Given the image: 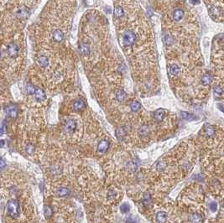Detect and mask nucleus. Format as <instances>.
<instances>
[{
    "mask_svg": "<svg viewBox=\"0 0 224 223\" xmlns=\"http://www.w3.org/2000/svg\"><path fill=\"white\" fill-rule=\"evenodd\" d=\"M137 35L132 30H125L122 35V43L124 46L125 47H130L134 45L136 42Z\"/></svg>",
    "mask_w": 224,
    "mask_h": 223,
    "instance_id": "obj_1",
    "label": "nucleus"
},
{
    "mask_svg": "<svg viewBox=\"0 0 224 223\" xmlns=\"http://www.w3.org/2000/svg\"><path fill=\"white\" fill-rule=\"evenodd\" d=\"M8 215L11 217H18L20 216V203L17 200L12 199L8 201L6 205Z\"/></svg>",
    "mask_w": 224,
    "mask_h": 223,
    "instance_id": "obj_2",
    "label": "nucleus"
},
{
    "mask_svg": "<svg viewBox=\"0 0 224 223\" xmlns=\"http://www.w3.org/2000/svg\"><path fill=\"white\" fill-rule=\"evenodd\" d=\"M19 51H20L19 46L16 44H14V43H10V45H8V47H7L8 55L10 56L11 58H15L19 55Z\"/></svg>",
    "mask_w": 224,
    "mask_h": 223,
    "instance_id": "obj_3",
    "label": "nucleus"
},
{
    "mask_svg": "<svg viewBox=\"0 0 224 223\" xmlns=\"http://www.w3.org/2000/svg\"><path fill=\"white\" fill-rule=\"evenodd\" d=\"M77 127V123L76 121H74L73 119H69L67 120L65 124H64V127H63V129L66 133L67 134H70V133H72L75 131Z\"/></svg>",
    "mask_w": 224,
    "mask_h": 223,
    "instance_id": "obj_4",
    "label": "nucleus"
},
{
    "mask_svg": "<svg viewBox=\"0 0 224 223\" xmlns=\"http://www.w3.org/2000/svg\"><path fill=\"white\" fill-rule=\"evenodd\" d=\"M6 113L11 117V118H16L18 116V108L15 105H10L6 107L5 109Z\"/></svg>",
    "mask_w": 224,
    "mask_h": 223,
    "instance_id": "obj_5",
    "label": "nucleus"
},
{
    "mask_svg": "<svg viewBox=\"0 0 224 223\" xmlns=\"http://www.w3.org/2000/svg\"><path fill=\"white\" fill-rule=\"evenodd\" d=\"M165 116H166V112L164 109H161V108L156 110L154 113V118L157 123H160L161 121H163Z\"/></svg>",
    "mask_w": 224,
    "mask_h": 223,
    "instance_id": "obj_6",
    "label": "nucleus"
},
{
    "mask_svg": "<svg viewBox=\"0 0 224 223\" xmlns=\"http://www.w3.org/2000/svg\"><path fill=\"white\" fill-rule=\"evenodd\" d=\"M108 148H109V142L107 140H102L98 144V150L99 153L103 154L108 149Z\"/></svg>",
    "mask_w": 224,
    "mask_h": 223,
    "instance_id": "obj_7",
    "label": "nucleus"
},
{
    "mask_svg": "<svg viewBox=\"0 0 224 223\" xmlns=\"http://www.w3.org/2000/svg\"><path fill=\"white\" fill-rule=\"evenodd\" d=\"M34 96L38 102H43L46 98V95H45V92L41 88H36V91H35V93Z\"/></svg>",
    "mask_w": 224,
    "mask_h": 223,
    "instance_id": "obj_8",
    "label": "nucleus"
},
{
    "mask_svg": "<svg viewBox=\"0 0 224 223\" xmlns=\"http://www.w3.org/2000/svg\"><path fill=\"white\" fill-rule=\"evenodd\" d=\"M56 194L57 196H60V197H66V196H68L69 195L71 194V190L67 187H60L56 190Z\"/></svg>",
    "mask_w": 224,
    "mask_h": 223,
    "instance_id": "obj_9",
    "label": "nucleus"
},
{
    "mask_svg": "<svg viewBox=\"0 0 224 223\" xmlns=\"http://www.w3.org/2000/svg\"><path fill=\"white\" fill-rule=\"evenodd\" d=\"M64 33L60 29H56L53 32V39L56 42H61L64 39Z\"/></svg>",
    "mask_w": 224,
    "mask_h": 223,
    "instance_id": "obj_10",
    "label": "nucleus"
},
{
    "mask_svg": "<svg viewBox=\"0 0 224 223\" xmlns=\"http://www.w3.org/2000/svg\"><path fill=\"white\" fill-rule=\"evenodd\" d=\"M37 63L39 65V66L42 68H45L48 66L49 65V60L46 56H40L38 60H37Z\"/></svg>",
    "mask_w": 224,
    "mask_h": 223,
    "instance_id": "obj_11",
    "label": "nucleus"
},
{
    "mask_svg": "<svg viewBox=\"0 0 224 223\" xmlns=\"http://www.w3.org/2000/svg\"><path fill=\"white\" fill-rule=\"evenodd\" d=\"M116 98L118 102H123L126 100L127 98V93L126 92H124V90L122 89H119L116 92Z\"/></svg>",
    "mask_w": 224,
    "mask_h": 223,
    "instance_id": "obj_12",
    "label": "nucleus"
},
{
    "mask_svg": "<svg viewBox=\"0 0 224 223\" xmlns=\"http://www.w3.org/2000/svg\"><path fill=\"white\" fill-rule=\"evenodd\" d=\"M86 107V103L83 100L81 99H78L77 100L74 104H73V108L75 111H81V109H83L84 107Z\"/></svg>",
    "mask_w": 224,
    "mask_h": 223,
    "instance_id": "obj_13",
    "label": "nucleus"
},
{
    "mask_svg": "<svg viewBox=\"0 0 224 223\" xmlns=\"http://www.w3.org/2000/svg\"><path fill=\"white\" fill-rule=\"evenodd\" d=\"M173 20L175 21H180L183 17H184V11L181 9H177L173 12Z\"/></svg>",
    "mask_w": 224,
    "mask_h": 223,
    "instance_id": "obj_14",
    "label": "nucleus"
},
{
    "mask_svg": "<svg viewBox=\"0 0 224 223\" xmlns=\"http://www.w3.org/2000/svg\"><path fill=\"white\" fill-rule=\"evenodd\" d=\"M167 220V213L165 211H160L156 214V221L158 223H165Z\"/></svg>",
    "mask_w": 224,
    "mask_h": 223,
    "instance_id": "obj_15",
    "label": "nucleus"
},
{
    "mask_svg": "<svg viewBox=\"0 0 224 223\" xmlns=\"http://www.w3.org/2000/svg\"><path fill=\"white\" fill-rule=\"evenodd\" d=\"M212 77L211 74L209 73H206L205 74L204 76L202 77V80H201V82L203 86H208L211 82H212Z\"/></svg>",
    "mask_w": 224,
    "mask_h": 223,
    "instance_id": "obj_16",
    "label": "nucleus"
},
{
    "mask_svg": "<svg viewBox=\"0 0 224 223\" xmlns=\"http://www.w3.org/2000/svg\"><path fill=\"white\" fill-rule=\"evenodd\" d=\"M127 131L124 127H119L116 130V136L119 140H123L126 137Z\"/></svg>",
    "mask_w": 224,
    "mask_h": 223,
    "instance_id": "obj_17",
    "label": "nucleus"
},
{
    "mask_svg": "<svg viewBox=\"0 0 224 223\" xmlns=\"http://www.w3.org/2000/svg\"><path fill=\"white\" fill-rule=\"evenodd\" d=\"M114 15L115 17L117 18V19H121L124 16V10L123 9V7L117 5L115 7V9H114Z\"/></svg>",
    "mask_w": 224,
    "mask_h": 223,
    "instance_id": "obj_18",
    "label": "nucleus"
},
{
    "mask_svg": "<svg viewBox=\"0 0 224 223\" xmlns=\"http://www.w3.org/2000/svg\"><path fill=\"white\" fill-rule=\"evenodd\" d=\"M204 129H205V134L207 136L208 138H212V137L214 136L215 129L214 127H213L212 126L206 124V125L205 126Z\"/></svg>",
    "mask_w": 224,
    "mask_h": 223,
    "instance_id": "obj_19",
    "label": "nucleus"
},
{
    "mask_svg": "<svg viewBox=\"0 0 224 223\" xmlns=\"http://www.w3.org/2000/svg\"><path fill=\"white\" fill-rule=\"evenodd\" d=\"M80 52L83 55V56H88L90 53V47L88 46L87 44L85 43H81L79 46Z\"/></svg>",
    "mask_w": 224,
    "mask_h": 223,
    "instance_id": "obj_20",
    "label": "nucleus"
},
{
    "mask_svg": "<svg viewBox=\"0 0 224 223\" xmlns=\"http://www.w3.org/2000/svg\"><path fill=\"white\" fill-rule=\"evenodd\" d=\"M149 130L148 126H146V125L141 126L140 127V128L138 129V134L141 136V137L145 138V137L149 135Z\"/></svg>",
    "mask_w": 224,
    "mask_h": 223,
    "instance_id": "obj_21",
    "label": "nucleus"
},
{
    "mask_svg": "<svg viewBox=\"0 0 224 223\" xmlns=\"http://www.w3.org/2000/svg\"><path fill=\"white\" fill-rule=\"evenodd\" d=\"M190 221L191 223H201L202 221V218L201 215H199L198 213H194L191 216Z\"/></svg>",
    "mask_w": 224,
    "mask_h": 223,
    "instance_id": "obj_22",
    "label": "nucleus"
},
{
    "mask_svg": "<svg viewBox=\"0 0 224 223\" xmlns=\"http://www.w3.org/2000/svg\"><path fill=\"white\" fill-rule=\"evenodd\" d=\"M25 91H26V93H28L29 95H35V91H36V88L32 84L28 83V84L25 86Z\"/></svg>",
    "mask_w": 224,
    "mask_h": 223,
    "instance_id": "obj_23",
    "label": "nucleus"
},
{
    "mask_svg": "<svg viewBox=\"0 0 224 223\" xmlns=\"http://www.w3.org/2000/svg\"><path fill=\"white\" fill-rule=\"evenodd\" d=\"M180 71H181V69H180V67H179L178 66H176V65H172V66L170 67V75H172V76H177V75L180 73Z\"/></svg>",
    "mask_w": 224,
    "mask_h": 223,
    "instance_id": "obj_24",
    "label": "nucleus"
},
{
    "mask_svg": "<svg viewBox=\"0 0 224 223\" xmlns=\"http://www.w3.org/2000/svg\"><path fill=\"white\" fill-rule=\"evenodd\" d=\"M130 108L132 109L133 112H138L141 108V104L137 101H133L130 103Z\"/></svg>",
    "mask_w": 224,
    "mask_h": 223,
    "instance_id": "obj_25",
    "label": "nucleus"
},
{
    "mask_svg": "<svg viewBox=\"0 0 224 223\" xmlns=\"http://www.w3.org/2000/svg\"><path fill=\"white\" fill-rule=\"evenodd\" d=\"M44 215H45V216L47 218H49L51 216H52V209L50 207L49 205H45L44 206Z\"/></svg>",
    "mask_w": 224,
    "mask_h": 223,
    "instance_id": "obj_26",
    "label": "nucleus"
},
{
    "mask_svg": "<svg viewBox=\"0 0 224 223\" xmlns=\"http://www.w3.org/2000/svg\"><path fill=\"white\" fill-rule=\"evenodd\" d=\"M120 211H121L122 213H128V212L129 211V205L127 203L122 204V205H120Z\"/></svg>",
    "mask_w": 224,
    "mask_h": 223,
    "instance_id": "obj_27",
    "label": "nucleus"
},
{
    "mask_svg": "<svg viewBox=\"0 0 224 223\" xmlns=\"http://www.w3.org/2000/svg\"><path fill=\"white\" fill-rule=\"evenodd\" d=\"M25 150H26V153H27L28 155H31L34 153V151H35V147H34L33 144H28V145L26 146Z\"/></svg>",
    "mask_w": 224,
    "mask_h": 223,
    "instance_id": "obj_28",
    "label": "nucleus"
},
{
    "mask_svg": "<svg viewBox=\"0 0 224 223\" xmlns=\"http://www.w3.org/2000/svg\"><path fill=\"white\" fill-rule=\"evenodd\" d=\"M150 199H151V197H150V194H149V192H145V194H144V202L145 205H148V204L150 202Z\"/></svg>",
    "mask_w": 224,
    "mask_h": 223,
    "instance_id": "obj_29",
    "label": "nucleus"
},
{
    "mask_svg": "<svg viewBox=\"0 0 224 223\" xmlns=\"http://www.w3.org/2000/svg\"><path fill=\"white\" fill-rule=\"evenodd\" d=\"M181 117L184 118V119H187V120H191V118H194V116L193 115H191L185 112H181Z\"/></svg>",
    "mask_w": 224,
    "mask_h": 223,
    "instance_id": "obj_30",
    "label": "nucleus"
},
{
    "mask_svg": "<svg viewBox=\"0 0 224 223\" xmlns=\"http://www.w3.org/2000/svg\"><path fill=\"white\" fill-rule=\"evenodd\" d=\"M213 91H214L215 94H217V95H222L223 92V88L219 87V86H215L214 88H213Z\"/></svg>",
    "mask_w": 224,
    "mask_h": 223,
    "instance_id": "obj_31",
    "label": "nucleus"
},
{
    "mask_svg": "<svg viewBox=\"0 0 224 223\" xmlns=\"http://www.w3.org/2000/svg\"><path fill=\"white\" fill-rule=\"evenodd\" d=\"M6 132H7V124L3 121L2 123V126H1V135H3Z\"/></svg>",
    "mask_w": 224,
    "mask_h": 223,
    "instance_id": "obj_32",
    "label": "nucleus"
},
{
    "mask_svg": "<svg viewBox=\"0 0 224 223\" xmlns=\"http://www.w3.org/2000/svg\"><path fill=\"white\" fill-rule=\"evenodd\" d=\"M210 209H211L212 211H217V204L215 203V202H212V203L210 204Z\"/></svg>",
    "mask_w": 224,
    "mask_h": 223,
    "instance_id": "obj_33",
    "label": "nucleus"
},
{
    "mask_svg": "<svg viewBox=\"0 0 224 223\" xmlns=\"http://www.w3.org/2000/svg\"><path fill=\"white\" fill-rule=\"evenodd\" d=\"M165 167H166V164L163 163V162H160V163H158V165H157V169H158L159 170H161V169H165Z\"/></svg>",
    "mask_w": 224,
    "mask_h": 223,
    "instance_id": "obj_34",
    "label": "nucleus"
},
{
    "mask_svg": "<svg viewBox=\"0 0 224 223\" xmlns=\"http://www.w3.org/2000/svg\"><path fill=\"white\" fill-rule=\"evenodd\" d=\"M190 3L193 5H196L200 3V0H190Z\"/></svg>",
    "mask_w": 224,
    "mask_h": 223,
    "instance_id": "obj_35",
    "label": "nucleus"
},
{
    "mask_svg": "<svg viewBox=\"0 0 224 223\" xmlns=\"http://www.w3.org/2000/svg\"><path fill=\"white\" fill-rule=\"evenodd\" d=\"M4 165H5V164H4V161H3V159H1V169H3Z\"/></svg>",
    "mask_w": 224,
    "mask_h": 223,
    "instance_id": "obj_36",
    "label": "nucleus"
}]
</instances>
